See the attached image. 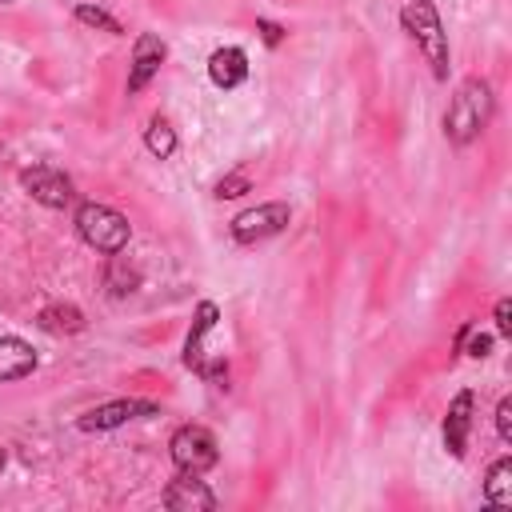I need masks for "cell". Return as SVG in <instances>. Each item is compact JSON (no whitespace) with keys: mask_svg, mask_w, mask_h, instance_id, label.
I'll list each match as a JSON object with an SVG mask.
<instances>
[{"mask_svg":"<svg viewBox=\"0 0 512 512\" xmlns=\"http://www.w3.org/2000/svg\"><path fill=\"white\" fill-rule=\"evenodd\" d=\"M492 112H496L492 84H488V80H480V76L464 80V84L456 88V96H452L448 112H444V136H448V144H456V148L472 144V140L488 128Z\"/></svg>","mask_w":512,"mask_h":512,"instance_id":"1","label":"cell"},{"mask_svg":"<svg viewBox=\"0 0 512 512\" xmlns=\"http://www.w3.org/2000/svg\"><path fill=\"white\" fill-rule=\"evenodd\" d=\"M472 404H476V396L464 388V392H456V400L448 404V416H444V448L460 460L464 452H468V428H472Z\"/></svg>","mask_w":512,"mask_h":512,"instance_id":"9","label":"cell"},{"mask_svg":"<svg viewBox=\"0 0 512 512\" xmlns=\"http://www.w3.org/2000/svg\"><path fill=\"white\" fill-rule=\"evenodd\" d=\"M288 220H292V208H288L284 200L256 204V208H248V212H240V216L232 220V240H236V244H260V240L284 232Z\"/></svg>","mask_w":512,"mask_h":512,"instance_id":"5","label":"cell"},{"mask_svg":"<svg viewBox=\"0 0 512 512\" xmlns=\"http://www.w3.org/2000/svg\"><path fill=\"white\" fill-rule=\"evenodd\" d=\"M496 332L512 336V300H496Z\"/></svg>","mask_w":512,"mask_h":512,"instance_id":"22","label":"cell"},{"mask_svg":"<svg viewBox=\"0 0 512 512\" xmlns=\"http://www.w3.org/2000/svg\"><path fill=\"white\" fill-rule=\"evenodd\" d=\"M36 324L44 332H52V336H64V332H80L84 328V312L76 304H48V308H40Z\"/></svg>","mask_w":512,"mask_h":512,"instance_id":"14","label":"cell"},{"mask_svg":"<svg viewBox=\"0 0 512 512\" xmlns=\"http://www.w3.org/2000/svg\"><path fill=\"white\" fill-rule=\"evenodd\" d=\"M496 432H500V440H512V396H504L496 404Z\"/></svg>","mask_w":512,"mask_h":512,"instance_id":"20","label":"cell"},{"mask_svg":"<svg viewBox=\"0 0 512 512\" xmlns=\"http://www.w3.org/2000/svg\"><path fill=\"white\" fill-rule=\"evenodd\" d=\"M400 24L416 40V48L424 52V60L432 64V76L436 80H448V32L440 24L436 4L432 0H408L400 8Z\"/></svg>","mask_w":512,"mask_h":512,"instance_id":"2","label":"cell"},{"mask_svg":"<svg viewBox=\"0 0 512 512\" xmlns=\"http://www.w3.org/2000/svg\"><path fill=\"white\" fill-rule=\"evenodd\" d=\"M164 40L156 32H140L136 44H132V68H128V92H140L164 64Z\"/></svg>","mask_w":512,"mask_h":512,"instance_id":"8","label":"cell"},{"mask_svg":"<svg viewBox=\"0 0 512 512\" xmlns=\"http://www.w3.org/2000/svg\"><path fill=\"white\" fill-rule=\"evenodd\" d=\"M76 20H80V24H92V28H104L108 36H120V32H124L116 16H108L104 8H92V4H76Z\"/></svg>","mask_w":512,"mask_h":512,"instance_id":"18","label":"cell"},{"mask_svg":"<svg viewBox=\"0 0 512 512\" xmlns=\"http://www.w3.org/2000/svg\"><path fill=\"white\" fill-rule=\"evenodd\" d=\"M0 468H4V448H0Z\"/></svg>","mask_w":512,"mask_h":512,"instance_id":"24","label":"cell"},{"mask_svg":"<svg viewBox=\"0 0 512 512\" xmlns=\"http://www.w3.org/2000/svg\"><path fill=\"white\" fill-rule=\"evenodd\" d=\"M20 184L28 188V196L32 200H40L44 208H68L72 204V180L64 176V172H56V168H48V164H36V168H28L24 176H20Z\"/></svg>","mask_w":512,"mask_h":512,"instance_id":"6","label":"cell"},{"mask_svg":"<svg viewBox=\"0 0 512 512\" xmlns=\"http://www.w3.org/2000/svg\"><path fill=\"white\" fill-rule=\"evenodd\" d=\"M208 76H212V84L216 88H236V84H244V76H248V56H244V48H216L212 52V60H208Z\"/></svg>","mask_w":512,"mask_h":512,"instance_id":"11","label":"cell"},{"mask_svg":"<svg viewBox=\"0 0 512 512\" xmlns=\"http://www.w3.org/2000/svg\"><path fill=\"white\" fill-rule=\"evenodd\" d=\"M212 324H216V304H212V300H200V304H196L192 332H188V340H184V364L196 368V372H200V364H204V336L212 332Z\"/></svg>","mask_w":512,"mask_h":512,"instance_id":"13","label":"cell"},{"mask_svg":"<svg viewBox=\"0 0 512 512\" xmlns=\"http://www.w3.org/2000/svg\"><path fill=\"white\" fill-rule=\"evenodd\" d=\"M136 412H156V404H148V400H108V404L84 412L80 428L84 432H108V428H120L124 420H132Z\"/></svg>","mask_w":512,"mask_h":512,"instance_id":"10","label":"cell"},{"mask_svg":"<svg viewBox=\"0 0 512 512\" xmlns=\"http://www.w3.org/2000/svg\"><path fill=\"white\" fill-rule=\"evenodd\" d=\"M244 192H252V180H248L244 172H228V176L216 180V196H220V200H236V196H244Z\"/></svg>","mask_w":512,"mask_h":512,"instance_id":"19","label":"cell"},{"mask_svg":"<svg viewBox=\"0 0 512 512\" xmlns=\"http://www.w3.org/2000/svg\"><path fill=\"white\" fill-rule=\"evenodd\" d=\"M76 232H80V240H84L88 248L112 256V252H124V244H128V236H132V224H128V216H120L116 208L88 200V204L76 208Z\"/></svg>","mask_w":512,"mask_h":512,"instance_id":"3","label":"cell"},{"mask_svg":"<svg viewBox=\"0 0 512 512\" xmlns=\"http://www.w3.org/2000/svg\"><path fill=\"white\" fill-rule=\"evenodd\" d=\"M484 500L492 508H508L512 504V460L508 456H500L488 468V476H484Z\"/></svg>","mask_w":512,"mask_h":512,"instance_id":"15","label":"cell"},{"mask_svg":"<svg viewBox=\"0 0 512 512\" xmlns=\"http://www.w3.org/2000/svg\"><path fill=\"white\" fill-rule=\"evenodd\" d=\"M172 460L180 472H208L216 460H220V448H216V436L204 428V424H184L172 432Z\"/></svg>","mask_w":512,"mask_h":512,"instance_id":"4","label":"cell"},{"mask_svg":"<svg viewBox=\"0 0 512 512\" xmlns=\"http://www.w3.org/2000/svg\"><path fill=\"white\" fill-rule=\"evenodd\" d=\"M144 144H148V152H152V156L168 160V156L176 152V132H172V124H168L164 116H156V120L148 124V132H144Z\"/></svg>","mask_w":512,"mask_h":512,"instance_id":"17","label":"cell"},{"mask_svg":"<svg viewBox=\"0 0 512 512\" xmlns=\"http://www.w3.org/2000/svg\"><path fill=\"white\" fill-rule=\"evenodd\" d=\"M32 368H36L32 344L20 340V336H0V384L20 380V376H28Z\"/></svg>","mask_w":512,"mask_h":512,"instance_id":"12","label":"cell"},{"mask_svg":"<svg viewBox=\"0 0 512 512\" xmlns=\"http://www.w3.org/2000/svg\"><path fill=\"white\" fill-rule=\"evenodd\" d=\"M136 284H140V272H136L128 260H120V256L112 252V260H108V268H104V288H108L112 296H128V292H136Z\"/></svg>","mask_w":512,"mask_h":512,"instance_id":"16","label":"cell"},{"mask_svg":"<svg viewBox=\"0 0 512 512\" xmlns=\"http://www.w3.org/2000/svg\"><path fill=\"white\" fill-rule=\"evenodd\" d=\"M164 508H172V512H212L216 508V492L200 480V472H180L164 488Z\"/></svg>","mask_w":512,"mask_h":512,"instance_id":"7","label":"cell"},{"mask_svg":"<svg viewBox=\"0 0 512 512\" xmlns=\"http://www.w3.org/2000/svg\"><path fill=\"white\" fill-rule=\"evenodd\" d=\"M256 32L264 36V44H280V40H284V28L272 24V20H256Z\"/></svg>","mask_w":512,"mask_h":512,"instance_id":"23","label":"cell"},{"mask_svg":"<svg viewBox=\"0 0 512 512\" xmlns=\"http://www.w3.org/2000/svg\"><path fill=\"white\" fill-rule=\"evenodd\" d=\"M468 332H472V328H468ZM464 340H468V336H464ZM460 352H468V356H476V360H480V356H488V352H492V336H488V332H476L468 344H460Z\"/></svg>","mask_w":512,"mask_h":512,"instance_id":"21","label":"cell"}]
</instances>
